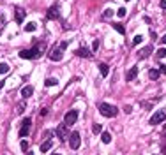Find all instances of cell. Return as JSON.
Wrapping results in <instances>:
<instances>
[{
    "instance_id": "1",
    "label": "cell",
    "mask_w": 166,
    "mask_h": 155,
    "mask_svg": "<svg viewBox=\"0 0 166 155\" xmlns=\"http://www.w3.org/2000/svg\"><path fill=\"white\" fill-rule=\"evenodd\" d=\"M67 49V41H60L58 44H55L50 51V60L53 62H60L64 58V51Z\"/></svg>"
},
{
    "instance_id": "2",
    "label": "cell",
    "mask_w": 166,
    "mask_h": 155,
    "mask_svg": "<svg viewBox=\"0 0 166 155\" xmlns=\"http://www.w3.org/2000/svg\"><path fill=\"white\" fill-rule=\"evenodd\" d=\"M41 53H43V44H36L34 48H30V49H21L20 56L23 60H36V58L41 56Z\"/></svg>"
},
{
    "instance_id": "3",
    "label": "cell",
    "mask_w": 166,
    "mask_h": 155,
    "mask_svg": "<svg viewBox=\"0 0 166 155\" xmlns=\"http://www.w3.org/2000/svg\"><path fill=\"white\" fill-rule=\"evenodd\" d=\"M99 113H101L102 116H106V118H113V116H117V113H118V108L111 106V104H106V102H101L99 104Z\"/></svg>"
},
{
    "instance_id": "4",
    "label": "cell",
    "mask_w": 166,
    "mask_h": 155,
    "mask_svg": "<svg viewBox=\"0 0 166 155\" xmlns=\"http://www.w3.org/2000/svg\"><path fill=\"white\" fill-rule=\"evenodd\" d=\"M164 120H166V111L164 109H161V111L152 115L150 120H149V123H150V125H159V123H163Z\"/></svg>"
},
{
    "instance_id": "5",
    "label": "cell",
    "mask_w": 166,
    "mask_h": 155,
    "mask_svg": "<svg viewBox=\"0 0 166 155\" xmlns=\"http://www.w3.org/2000/svg\"><path fill=\"white\" fill-rule=\"evenodd\" d=\"M30 125H32V120L30 118H25L21 122V127H20V130H18V136L20 138H27L30 132Z\"/></svg>"
},
{
    "instance_id": "6",
    "label": "cell",
    "mask_w": 166,
    "mask_h": 155,
    "mask_svg": "<svg viewBox=\"0 0 166 155\" xmlns=\"http://www.w3.org/2000/svg\"><path fill=\"white\" fill-rule=\"evenodd\" d=\"M76 120H78V111H76V109H71L69 113H65V116H64V123H65V125H72V123H76Z\"/></svg>"
},
{
    "instance_id": "7",
    "label": "cell",
    "mask_w": 166,
    "mask_h": 155,
    "mask_svg": "<svg viewBox=\"0 0 166 155\" xmlns=\"http://www.w3.org/2000/svg\"><path fill=\"white\" fill-rule=\"evenodd\" d=\"M79 143H81V139H79V132H72L71 136H69V146H71L72 150H78Z\"/></svg>"
},
{
    "instance_id": "8",
    "label": "cell",
    "mask_w": 166,
    "mask_h": 155,
    "mask_svg": "<svg viewBox=\"0 0 166 155\" xmlns=\"http://www.w3.org/2000/svg\"><path fill=\"white\" fill-rule=\"evenodd\" d=\"M55 132H57V136H58V139H60V141L67 139V125H65V123L58 125L57 129H55Z\"/></svg>"
},
{
    "instance_id": "9",
    "label": "cell",
    "mask_w": 166,
    "mask_h": 155,
    "mask_svg": "<svg viewBox=\"0 0 166 155\" xmlns=\"http://www.w3.org/2000/svg\"><path fill=\"white\" fill-rule=\"evenodd\" d=\"M60 11H58V6H51L50 9H48V20H57L58 16H60Z\"/></svg>"
},
{
    "instance_id": "10",
    "label": "cell",
    "mask_w": 166,
    "mask_h": 155,
    "mask_svg": "<svg viewBox=\"0 0 166 155\" xmlns=\"http://www.w3.org/2000/svg\"><path fill=\"white\" fill-rule=\"evenodd\" d=\"M14 14H16V23H18V25H21L23 20H25V11H23L21 7H16Z\"/></svg>"
},
{
    "instance_id": "11",
    "label": "cell",
    "mask_w": 166,
    "mask_h": 155,
    "mask_svg": "<svg viewBox=\"0 0 166 155\" xmlns=\"http://www.w3.org/2000/svg\"><path fill=\"white\" fill-rule=\"evenodd\" d=\"M76 55L81 56V58H90V56H92V51H90L88 48H85V46H83V48H79L78 51H76Z\"/></svg>"
},
{
    "instance_id": "12",
    "label": "cell",
    "mask_w": 166,
    "mask_h": 155,
    "mask_svg": "<svg viewBox=\"0 0 166 155\" xmlns=\"http://www.w3.org/2000/svg\"><path fill=\"white\" fill-rule=\"evenodd\" d=\"M136 76H138V67L134 65V67H131V69L127 70V74H125V81H133Z\"/></svg>"
},
{
    "instance_id": "13",
    "label": "cell",
    "mask_w": 166,
    "mask_h": 155,
    "mask_svg": "<svg viewBox=\"0 0 166 155\" xmlns=\"http://www.w3.org/2000/svg\"><path fill=\"white\" fill-rule=\"evenodd\" d=\"M150 53H152V46H145V48H141L138 51V58H147Z\"/></svg>"
},
{
    "instance_id": "14",
    "label": "cell",
    "mask_w": 166,
    "mask_h": 155,
    "mask_svg": "<svg viewBox=\"0 0 166 155\" xmlns=\"http://www.w3.org/2000/svg\"><path fill=\"white\" fill-rule=\"evenodd\" d=\"M32 93H34V88H32L30 85H27V86H23V88H21V97L23 99H29Z\"/></svg>"
},
{
    "instance_id": "15",
    "label": "cell",
    "mask_w": 166,
    "mask_h": 155,
    "mask_svg": "<svg viewBox=\"0 0 166 155\" xmlns=\"http://www.w3.org/2000/svg\"><path fill=\"white\" fill-rule=\"evenodd\" d=\"M99 72H101V76L102 78H106L110 74V67H108V63H101L99 65Z\"/></svg>"
},
{
    "instance_id": "16",
    "label": "cell",
    "mask_w": 166,
    "mask_h": 155,
    "mask_svg": "<svg viewBox=\"0 0 166 155\" xmlns=\"http://www.w3.org/2000/svg\"><path fill=\"white\" fill-rule=\"evenodd\" d=\"M51 146H53V141H51V139L44 141L43 145H41V152H43V153H46V152H48V150H50Z\"/></svg>"
},
{
    "instance_id": "17",
    "label": "cell",
    "mask_w": 166,
    "mask_h": 155,
    "mask_svg": "<svg viewBox=\"0 0 166 155\" xmlns=\"http://www.w3.org/2000/svg\"><path fill=\"white\" fill-rule=\"evenodd\" d=\"M101 141L104 143V145L111 143V134H110V132H104V130H102V132H101Z\"/></svg>"
},
{
    "instance_id": "18",
    "label": "cell",
    "mask_w": 166,
    "mask_h": 155,
    "mask_svg": "<svg viewBox=\"0 0 166 155\" xmlns=\"http://www.w3.org/2000/svg\"><path fill=\"white\" fill-rule=\"evenodd\" d=\"M159 74H161V72H159L157 69H150V70H149V78H150V79H154V81L159 78Z\"/></svg>"
},
{
    "instance_id": "19",
    "label": "cell",
    "mask_w": 166,
    "mask_h": 155,
    "mask_svg": "<svg viewBox=\"0 0 166 155\" xmlns=\"http://www.w3.org/2000/svg\"><path fill=\"white\" fill-rule=\"evenodd\" d=\"M55 85H58L57 78H48V79L44 81V86H55Z\"/></svg>"
},
{
    "instance_id": "20",
    "label": "cell",
    "mask_w": 166,
    "mask_h": 155,
    "mask_svg": "<svg viewBox=\"0 0 166 155\" xmlns=\"http://www.w3.org/2000/svg\"><path fill=\"white\" fill-rule=\"evenodd\" d=\"M92 132H94V134H101L102 132V125H101V123H94V125H92Z\"/></svg>"
},
{
    "instance_id": "21",
    "label": "cell",
    "mask_w": 166,
    "mask_h": 155,
    "mask_svg": "<svg viewBox=\"0 0 166 155\" xmlns=\"http://www.w3.org/2000/svg\"><path fill=\"white\" fill-rule=\"evenodd\" d=\"M9 72V65L7 63H0V74H7Z\"/></svg>"
},
{
    "instance_id": "22",
    "label": "cell",
    "mask_w": 166,
    "mask_h": 155,
    "mask_svg": "<svg viewBox=\"0 0 166 155\" xmlns=\"http://www.w3.org/2000/svg\"><path fill=\"white\" fill-rule=\"evenodd\" d=\"M156 56H157V58H164V56H166V48H161V49H157V53H156Z\"/></svg>"
},
{
    "instance_id": "23",
    "label": "cell",
    "mask_w": 166,
    "mask_h": 155,
    "mask_svg": "<svg viewBox=\"0 0 166 155\" xmlns=\"http://www.w3.org/2000/svg\"><path fill=\"white\" fill-rule=\"evenodd\" d=\"M140 42H143V37H141V35H136V37L133 39V46H138Z\"/></svg>"
},
{
    "instance_id": "24",
    "label": "cell",
    "mask_w": 166,
    "mask_h": 155,
    "mask_svg": "<svg viewBox=\"0 0 166 155\" xmlns=\"http://www.w3.org/2000/svg\"><path fill=\"white\" fill-rule=\"evenodd\" d=\"M25 30H27V32H34V30H36V23H27Z\"/></svg>"
},
{
    "instance_id": "25",
    "label": "cell",
    "mask_w": 166,
    "mask_h": 155,
    "mask_svg": "<svg viewBox=\"0 0 166 155\" xmlns=\"http://www.w3.org/2000/svg\"><path fill=\"white\" fill-rule=\"evenodd\" d=\"M20 146H21L23 152H27V148H29V141H27V139H23L21 143H20Z\"/></svg>"
},
{
    "instance_id": "26",
    "label": "cell",
    "mask_w": 166,
    "mask_h": 155,
    "mask_svg": "<svg viewBox=\"0 0 166 155\" xmlns=\"http://www.w3.org/2000/svg\"><path fill=\"white\" fill-rule=\"evenodd\" d=\"M115 28H117V32H118V34H125V28H124L122 25H118V23H117Z\"/></svg>"
},
{
    "instance_id": "27",
    "label": "cell",
    "mask_w": 166,
    "mask_h": 155,
    "mask_svg": "<svg viewBox=\"0 0 166 155\" xmlns=\"http://www.w3.org/2000/svg\"><path fill=\"white\" fill-rule=\"evenodd\" d=\"M99 42H101L99 39H95V41L92 42V49H94V51H97V49H99Z\"/></svg>"
},
{
    "instance_id": "28",
    "label": "cell",
    "mask_w": 166,
    "mask_h": 155,
    "mask_svg": "<svg viewBox=\"0 0 166 155\" xmlns=\"http://www.w3.org/2000/svg\"><path fill=\"white\" fill-rule=\"evenodd\" d=\"M125 14H127V11H125V9H118V16H120V18H125Z\"/></svg>"
},
{
    "instance_id": "29",
    "label": "cell",
    "mask_w": 166,
    "mask_h": 155,
    "mask_svg": "<svg viewBox=\"0 0 166 155\" xmlns=\"http://www.w3.org/2000/svg\"><path fill=\"white\" fill-rule=\"evenodd\" d=\"M111 14H113V11H110V9H106V11H104V18H110Z\"/></svg>"
},
{
    "instance_id": "30",
    "label": "cell",
    "mask_w": 166,
    "mask_h": 155,
    "mask_svg": "<svg viewBox=\"0 0 166 155\" xmlns=\"http://www.w3.org/2000/svg\"><path fill=\"white\" fill-rule=\"evenodd\" d=\"M39 115H41V116H46V115H48V109H46V108H43V109H41V113H39Z\"/></svg>"
},
{
    "instance_id": "31",
    "label": "cell",
    "mask_w": 166,
    "mask_h": 155,
    "mask_svg": "<svg viewBox=\"0 0 166 155\" xmlns=\"http://www.w3.org/2000/svg\"><path fill=\"white\" fill-rule=\"evenodd\" d=\"M159 72H161V74H166V65H161V67H159Z\"/></svg>"
},
{
    "instance_id": "32",
    "label": "cell",
    "mask_w": 166,
    "mask_h": 155,
    "mask_svg": "<svg viewBox=\"0 0 166 155\" xmlns=\"http://www.w3.org/2000/svg\"><path fill=\"white\" fill-rule=\"evenodd\" d=\"M159 42H161V44H166V35H163V37L159 39Z\"/></svg>"
},
{
    "instance_id": "33",
    "label": "cell",
    "mask_w": 166,
    "mask_h": 155,
    "mask_svg": "<svg viewBox=\"0 0 166 155\" xmlns=\"http://www.w3.org/2000/svg\"><path fill=\"white\" fill-rule=\"evenodd\" d=\"M161 7H163V9H166V0H163V2H161Z\"/></svg>"
},
{
    "instance_id": "34",
    "label": "cell",
    "mask_w": 166,
    "mask_h": 155,
    "mask_svg": "<svg viewBox=\"0 0 166 155\" xmlns=\"http://www.w3.org/2000/svg\"><path fill=\"white\" fill-rule=\"evenodd\" d=\"M4 85H6V81H0V90L4 88Z\"/></svg>"
},
{
    "instance_id": "35",
    "label": "cell",
    "mask_w": 166,
    "mask_h": 155,
    "mask_svg": "<svg viewBox=\"0 0 166 155\" xmlns=\"http://www.w3.org/2000/svg\"><path fill=\"white\" fill-rule=\"evenodd\" d=\"M27 155H34V152H27Z\"/></svg>"
},
{
    "instance_id": "36",
    "label": "cell",
    "mask_w": 166,
    "mask_h": 155,
    "mask_svg": "<svg viewBox=\"0 0 166 155\" xmlns=\"http://www.w3.org/2000/svg\"><path fill=\"white\" fill-rule=\"evenodd\" d=\"M53 155H60V153H53Z\"/></svg>"
},
{
    "instance_id": "37",
    "label": "cell",
    "mask_w": 166,
    "mask_h": 155,
    "mask_svg": "<svg viewBox=\"0 0 166 155\" xmlns=\"http://www.w3.org/2000/svg\"><path fill=\"white\" fill-rule=\"evenodd\" d=\"M125 2H127V0H125Z\"/></svg>"
}]
</instances>
